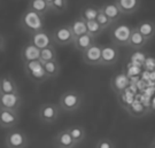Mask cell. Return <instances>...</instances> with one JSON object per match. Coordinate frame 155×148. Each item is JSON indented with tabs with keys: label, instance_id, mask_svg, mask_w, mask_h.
<instances>
[{
	"label": "cell",
	"instance_id": "1",
	"mask_svg": "<svg viewBox=\"0 0 155 148\" xmlns=\"http://www.w3.org/2000/svg\"><path fill=\"white\" fill-rule=\"evenodd\" d=\"M20 27L22 28L24 31L29 32L30 35L36 33L44 30L45 29V18L44 16L39 15L35 12L30 11V9H25V12L23 13L21 17H20Z\"/></svg>",
	"mask_w": 155,
	"mask_h": 148
},
{
	"label": "cell",
	"instance_id": "2",
	"mask_svg": "<svg viewBox=\"0 0 155 148\" xmlns=\"http://www.w3.org/2000/svg\"><path fill=\"white\" fill-rule=\"evenodd\" d=\"M83 104V95L78 91L69 90L60 95L59 99V107L64 113H74L81 108Z\"/></svg>",
	"mask_w": 155,
	"mask_h": 148
},
{
	"label": "cell",
	"instance_id": "3",
	"mask_svg": "<svg viewBox=\"0 0 155 148\" xmlns=\"http://www.w3.org/2000/svg\"><path fill=\"white\" fill-rule=\"evenodd\" d=\"M132 27L127 23H116L111 28L109 36H110V41L115 46H127L129 39L131 36Z\"/></svg>",
	"mask_w": 155,
	"mask_h": 148
},
{
	"label": "cell",
	"instance_id": "4",
	"mask_svg": "<svg viewBox=\"0 0 155 148\" xmlns=\"http://www.w3.org/2000/svg\"><path fill=\"white\" fill-rule=\"evenodd\" d=\"M23 69H24L25 76L33 83H41L46 79H48L46 76V72H45L44 64L40 60L24 62Z\"/></svg>",
	"mask_w": 155,
	"mask_h": 148
},
{
	"label": "cell",
	"instance_id": "5",
	"mask_svg": "<svg viewBox=\"0 0 155 148\" xmlns=\"http://www.w3.org/2000/svg\"><path fill=\"white\" fill-rule=\"evenodd\" d=\"M61 108L53 102H45L38 109V118L45 124H54L59 120Z\"/></svg>",
	"mask_w": 155,
	"mask_h": 148
},
{
	"label": "cell",
	"instance_id": "6",
	"mask_svg": "<svg viewBox=\"0 0 155 148\" xmlns=\"http://www.w3.org/2000/svg\"><path fill=\"white\" fill-rule=\"evenodd\" d=\"M5 146L7 148H27L29 138L22 130H11L5 137Z\"/></svg>",
	"mask_w": 155,
	"mask_h": 148
},
{
	"label": "cell",
	"instance_id": "7",
	"mask_svg": "<svg viewBox=\"0 0 155 148\" xmlns=\"http://www.w3.org/2000/svg\"><path fill=\"white\" fill-rule=\"evenodd\" d=\"M52 39H53V43L56 45H60V46H67V45H70L74 43V35L69 24H63L60 27H56L52 33Z\"/></svg>",
	"mask_w": 155,
	"mask_h": 148
},
{
	"label": "cell",
	"instance_id": "8",
	"mask_svg": "<svg viewBox=\"0 0 155 148\" xmlns=\"http://www.w3.org/2000/svg\"><path fill=\"white\" fill-rule=\"evenodd\" d=\"M120 58V51L115 45H101L100 67H110L115 64Z\"/></svg>",
	"mask_w": 155,
	"mask_h": 148
},
{
	"label": "cell",
	"instance_id": "9",
	"mask_svg": "<svg viewBox=\"0 0 155 148\" xmlns=\"http://www.w3.org/2000/svg\"><path fill=\"white\" fill-rule=\"evenodd\" d=\"M21 106H22V97L20 95V93H0V109L18 111Z\"/></svg>",
	"mask_w": 155,
	"mask_h": 148
},
{
	"label": "cell",
	"instance_id": "10",
	"mask_svg": "<svg viewBox=\"0 0 155 148\" xmlns=\"http://www.w3.org/2000/svg\"><path fill=\"white\" fill-rule=\"evenodd\" d=\"M82 60L85 64L91 67L100 66L101 62V45L94 44L82 53Z\"/></svg>",
	"mask_w": 155,
	"mask_h": 148
},
{
	"label": "cell",
	"instance_id": "11",
	"mask_svg": "<svg viewBox=\"0 0 155 148\" xmlns=\"http://www.w3.org/2000/svg\"><path fill=\"white\" fill-rule=\"evenodd\" d=\"M20 123V114L15 110L0 109V127L11 130Z\"/></svg>",
	"mask_w": 155,
	"mask_h": 148
},
{
	"label": "cell",
	"instance_id": "12",
	"mask_svg": "<svg viewBox=\"0 0 155 148\" xmlns=\"http://www.w3.org/2000/svg\"><path fill=\"white\" fill-rule=\"evenodd\" d=\"M130 87V78L125 72L115 74L110 79V88L115 94L120 95Z\"/></svg>",
	"mask_w": 155,
	"mask_h": 148
},
{
	"label": "cell",
	"instance_id": "13",
	"mask_svg": "<svg viewBox=\"0 0 155 148\" xmlns=\"http://www.w3.org/2000/svg\"><path fill=\"white\" fill-rule=\"evenodd\" d=\"M30 43H32L39 49H44L46 47H50V46L54 45L51 33L47 32L45 29L36 33H32L30 37Z\"/></svg>",
	"mask_w": 155,
	"mask_h": 148
},
{
	"label": "cell",
	"instance_id": "14",
	"mask_svg": "<svg viewBox=\"0 0 155 148\" xmlns=\"http://www.w3.org/2000/svg\"><path fill=\"white\" fill-rule=\"evenodd\" d=\"M54 147L55 148H75L77 143L74 141L68 129H63L56 133L54 137Z\"/></svg>",
	"mask_w": 155,
	"mask_h": 148
},
{
	"label": "cell",
	"instance_id": "15",
	"mask_svg": "<svg viewBox=\"0 0 155 148\" xmlns=\"http://www.w3.org/2000/svg\"><path fill=\"white\" fill-rule=\"evenodd\" d=\"M115 4L122 15H132L140 8V0H115Z\"/></svg>",
	"mask_w": 155,
	"mask_h": 148
},
{
	"label": "cell",
	"instance_id": "16",
	"mask_svg": "<svg viewBox=\"0 0 155 148\" xmlns=\"http://www.w3.org/2000/svg\"><path fill=\"white\" fill-rule=\"evenodd\" d=\"M21 59L24 62H31L40 59V49L37 48L32 43H27L21 48Z\"/></svg>",
	"mask_w": 155,
	"mask_h": 148
},
{
	"label": "cell",
	"instance_id": "17",
	"mask_svg": "<svg viewBox=\"0 0 155 148\" xmlns=\"http://www.w3.org/2000/svg\"><path fill=\"white\" fill-rule=\"evenodd\" d=\"M0 93L11 94L18 93V85L11 75L0 76Z\"/></svg>",
	"mask_w": 155,
	"mask_h": 148
},
{
	"label": "cell",
	"instance_id": "18",
	"mask_svg": "<svg viewBox=\"0 0 155 148\" xmlns=\"http://www.w3.org/2000/svg\"><path fill=\"white\" fill-rule=\"evenodd\" d=\"M125 110H127V113L129 115L132 116V117H136V118L144 117L146 114L150 113V109H148L141 101L137 100V98L134 99L132 102L127 106V108H125Z\"/></svg>",
	"mask_w": 155,
	"mask_h": 148
},
{
	"label": "cell",
	"instance_id": "19",
	"mask_svg": "<svg viewBox=\"0 0 155 148\" xmlns=\"http://www.w3.org/2000/svg\"><path fill=\"white\" fill-rule=\"evenodd\" d=\"M100 9L102 11V13L105 14L106 16L110 20L111 23L118 22V20L122 16V13L118 9V7L116 6L115 1L114 2H106L100 7Z\"/></svg>",
	"mask_w": 155,
	"mask_h": 148
},
{
	"label": "cell",
	"instance_id": "20",
	"mask_svg": "<svg viewBox=\"0 0 155 148\" xmlns=\"http://www.w3.org/2000/svg\"><path fill=\"white\" fill-rule=\"evenodd\" d=\"M137 30L144 36V38L150 41L155 37V23L150 20H144L136 25Z\"/></svg>",
	"mask_w": 155,
	"mask_h": 148
},
{
	"label": "cell",
	"instance_id": "21",
	"mask_svg": "<svg viewBox=\"0 0 155 148\" xmlns=\"http://www.w3.org/2000/svg\"><path fill=\"white\" fill-rule=\"evenodd\" d=\"M95 44V38H93L92 36H90L89 33H85V35H82L79 37H76L74 39V47L76 48V51L83 53L85 52L87 48H90L92 45Z\"/></svg>",
	"mask_w": 155,
	"mask_h": 148
},
{
	"label": "cell",
	"instance_id": "22",
	"mask_svg": "<svg viewBox=\"0 0 155 148\" xmlns=\"http://www.w3.org/2000/svg\"><path fill=\"white\" fill-rule=\"evenodd\" d=\"M146 43H147V40L137 30V28H132V31H131V36H130V39H129L127 46L131 47L132 49H136V51H140L141 48H144Z\"/></svg>",
	"mask_w": 155,
	"mask_h": 148
},
{
	"label": "cell",
	"instance_id": "23",
	"mask_svg": "<svg viewBox=\"0 0 155 148\" xmlns=\"http://www.w3.org/2000/svg\"><path fill=\"white\" fill-rule=\"evenodd\" d=\"M28 9L44 16L51 12V6L45 0H30L28 4Z\"/></svg>",
	"mask_w": 155,
	"mask_h": 148
},
{
	"label": "cell",
	"instance_id": "24",
	"mask_svg": "<svg viewBox=\"0 0 155 148\" xmlns=\"http://www.w3.org/2000/svg\"><path fill=\"white\" fill-rule=\"evenodd\" d=\"M67 129H68V131L70 133L71 138L74 139V141L77 143V145L82 143L85 140V138H86V131H85V127L84 126L75 124V125L69 126Z\"/></svg>",
	"mask_w": 155,
	"mask_h": 148
},
{
	"label": "cell",
	"instance_id": "25",
	"mask_svg": "<svg viewBox=\"0 0 155 148\" xmlns=\"http://www.w3.org/2000/svg\"><path fill=\"white\" fill-rule=\"evenodd\" d=\"M69 27H70V29H71L72 35H74L75 38H76V37H79V36H82V35L87 33L86 22H85L84 20H82L81 17L75 18V20L69 24Z\"/></svg>",
	"mask_w": 155,
	"mask_h": 148
},
{
	"label": "cell",
	"instance_id": "26",
	"mask_svg": "<svg viewBox=\"0 0 155 148\" xmlns=\"http://www.w3.org/2000/svg\"><path fill=\"white\" fill-rule=\"evenodd\" d=\"M43 64H44L45 72H46V76H47L48 79L50 78H56L60 75L61 66H60L58 60L50 61V62H46V63H43Z\"/></svg>",
	"mask_w": 155,
	"mask_h": 148
},
{
	"label": "cell",
	"instance_id": "27",
	"mask_svg": "<svg viewBox=\"0 0 155 148\" xmlns=\"http://www.w3.org/2000/svg\"><path fill=\"white\" fill-rule=\"evenodd\" d=\"M98 13H99V7H95V6H86L84 7L83 9L81 11V14H79V17L84 20L85 22L87 21H93L97 18L98 16Z\"/></svg>",
	"mask_w": 155,
	"mask_h": 148
},
{
	"label": "cell",
	"instance_id": "28",
	"mask_svg": "<svg viewBox=\"0 0 155 148\" xmlns=\"http://www.w3.org/2000/svg\"><path fill=\"white\" fill-rule=\"evenodd\" d=\"M56 58H58V54H56V49L54 48V45L50 46V47H46L44 49H40V59L39 60L43 63L58 60Z\"/></svg>",
	"mask_w": 155,
	"mask_h": 148
},
{
	"label": "cell",
	"instance_id": "29",
	"mask_svg": "<svg viewBox=\"0 0 155 148\" xmlns=\"http://www.w3.org/2000/svg\"><path fill=\"white\" fill-rule=\"evenodd\" d=\"M86 28H87V33H89L90 36H92L93 38H97L98 36H100L101 33L104 32V29L100 27L99 23L97 22L95 20L87 21L86 22Z\"/></svg>",
	"mask_w": 155,
	"mask_h": 148
},
{
	"label": "cell",
	"instance_id": "30",
	"mask_svg": "<svg viewBox=\"0 0 155 148\" xmlns=\"http://www.w3.org/2000/svg\"><path fill=\"white\" fill-rule=\"evenodd\" d=\"M68 11V0H54L51 5V12L56 14H63Z\"/></svg>",
	"mask_w": 155,
	"mask_h": 148
},
{
	"label": "cell",
	"instance_id": "31",
	"mask_svg": "<svg viewBox=\"0 0 155 148\" xmlns=\"http://www.w3.org/2000/svg\"><path fill=\"white\" fill-rule=\"evenodd\" d=\"M95 21L99 23V25L104 30H106L107 28H109V25L111 24L110 20L102 13V11L100 9V7H99V13H98V16H97V18H95Z\"/></svg>",
	"mask_w": 155,
	"mask_h": 148
},
{
	"label": "cell",
	"instance_id": "32",
	"mask_svg": "<svg viewBox=\"0 0 155 148\" xmlns=\"http://www.w3.org/2000/svg\"><path fill=\"white\" fill-rule=\"evenodd\" d=\"M95 148H115V143L109 138H101L95 143Z\"/></svg>",
	"mask_w": 155,
	"mask_h": 148
},
{
	"label": "cell",
	"instance_id": "33",
	"mask_svg": "<svg viewBox=\"0 0 155 148\" xmlns=\"http://www.w3.org/2000/svg\"><path fill=\"white\" fill-rule=\"evenodd\" d=\"M143 67L147 71H155V58L153 56H147L143 62Z\"/></svg>",
	"mask_w": 155,
	"mask_h": 148
},
{
	"label": "cell",
	"instance_id": "34",
	"mask_svg": "<svg viewBox=\"0 0 155 148\" xmlns=\"http://www.w3.org/2000/svg\"><path fill=\"white\" fill-rule=\"evenodd\" d=\"M6 45H7V40H6L5 36L2 33H0V53L6 49Z\"/></svg>",
	"mask_w": 155,
	"mask_h": 148
},
{
	"label": "cell",
	"instance_id": "35",
	"mask_svg": "<svg viewBox=\"0 0 155 148\" xmlns=\"http://www.w3.org/2000/svg\"><path fill=\"white\" fill-rule=\"evenodd\" d=\"M150 111H155V95H154V98L152 99V101H150Z\"/></svg>",
	"mask_w": 155,
	"mask_h": 148
},
{
	"label": "cell",
	"instance_id": "36",
	"mask_svg": "<svg viewBox=\"0 0 155 148\" xmlns=\"http://www.w3.org/2000/svg\"><path fill=\"white\" fill-rule=\"evenodd\" d=\"M45 1H46V2H47V4H48V5H52V2H53V1H54V0H45Z\"/></svg>",
	"mask_w": 155,
	"mask_h": 148
}]
</instances>
